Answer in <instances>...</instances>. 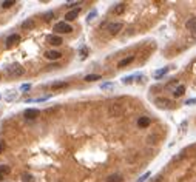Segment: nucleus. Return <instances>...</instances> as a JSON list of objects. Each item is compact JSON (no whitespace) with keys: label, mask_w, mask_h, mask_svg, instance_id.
<instances>
[{"label":"nucleus","mask_w":196,"mask_h":182,"mask_svg":"<svg viewBox=\"0 0 196 182\" xmlns=\"http://www.w3.org/2000/svg\"><path fill=\"white\" fill-rule=\"evenodd\" d=\"M54 31H56L57 34H70L73 31V26L68 22L62 20V22H57V23L54 25Z\"/></svg>","instance_id":"nucleus-1"},{"label":"nucleus","mask_w":196,"mask_h":182,"mask_svg":"<svg viewBox=\"0 0 196 182\" xmlns=\"http://www.w3.org/2000/svg\"><path fill=\"white\" fill-rule=\"evenodd\" d=\"M125 8H127V5H125L124 2H121V3L114 5V8H113V13H114V14H122V13L125 11Z\"/></svg>","instance_id":"nucleus-14"},{"label":"nucleus","mask_w":196,"mask_h":182,"mask_svg":"<svg viewBox=\"0 0 196 182\" xmlns=\"http://www.w3.org/2000/svg\"><path fill=\"white\" fill-rule=\"evenodd\" d=\"M3 150H5V142H3V141H0V153H2Z\"/></svg>","instance_id":"nucleus-35"},{"label":"nucleus","mask_w":196,"mask_h":182,"mask_svg":"<svg viewBox=\"0 0 196 182\" xmlns=\"http://www.w3.org/2000/svg\"><path fill=\"white\" fill-rule=\"evenodd\" d=\"M150 176H151V173H150V171H147V173H144L142 176H141V178H139V179H138L136 182H145L147 179H148V178H150Z\"/></svg>","instance_id":"nucleus-27"},{"label":"nucleus","mask_w":196,"mask_h":182,"mask_svg":"<svg viewBox=\"0 0 196 182\" xmlns=\"http://www.w3.org/2000/svg\"><path fill=\"white\" fill-rule=\"evenodd\" d=\"M150 124H151V120H150L148 116H142V117L138 119V127L139 128H147Z\"/></svg>","instance_id":"nucleus-9"},{"label":"nucleus","mask_w":196,"mask_h":182,"mask_svg":"<svg viewBox=\"0 0 196 182\" xmlns=\"http://www.w3.org/2000/svg\"><path fill=\"white\" fill-rule=\"evenodd\" d=\"M96 16H97V9H91V13H90L88 14V17H87V20H93V19L96 17Z\"/></svg>","instance_id":"nucleus-30"},{"label":"nucleus","mask_w":196,"mask_h":182,"mask_svg":"<svg viewBox=\"0 0 196 182\" xmlns=\"http://www.w3.org/2000/svg\"><path fill=\"white\" fill-rule=\"evenodd\" d=\"M22 181L23 182H34V178H33L31 174H28V173H23V174H22Z\"/></svg>","instance_id":"nucleus-23"},{"label":"nucleus","mask_w":196,"mask_h":182,"mask_svg":"<svg viewBox=\"0 0 196 182\" xmlns=\"http://www.w3.org/2000/svg\"><path fill=\"white\" fill-rule=\"evenodd\" d=\"M34 26H36V20L34 19H28V20L22 22V28L23 29H33Z\"/></svg>","instance_id":"nucleus-13"},{"label":"nucleus","mask_w":196,"mask_h":182,"mask_svg":"<svg viewBox=\"0 0 196 182\" xmlns=\"http://www.w3.org/2000/svg\"><path fill=\"white\" fill-rule=\"evenodd\" d=\"M45 57H46V59H50V60H57V59H60V57H62V54H60L59 51L50 50V51H46V53H45Z\"/></svg>","instance_id":"nucleus-11"},{"label":"nucleus","mask_w":196,"mask_h":182,"mask_svg":"<svg viewBox=\"0 0 196 182\" xmlns=\"http://www.w3.org/2000/svg\"><path fill=\"white\" fill-rule=\"evenodd\" d=\"M11 173V168H9V165H0V176L3 178L5 174H9Z\"/></svg>","instance_id":"nucleus-21"},{"label":"nucleus","mask_w":196,"mask_h":182,"mask_svg":"<svg viewBox=\"0 0 196 182\" xmlns=\"http://www.w3.org/2000/svg\"><path fill=\"white\" fill-rule=\"evenodd\" d=\"M13 5H14V2H13V0H6V2H2V3H0V6H2V8H5V9L11 8Z\"/></svg>","instance_id":"nucleus-24"},{"label":"nucleus","mask_w":196,"mask_h":182,"mask_svg":"<svg viewBox=\"0 0 196 182\" xmlns=\"http://www.w3.org/2000/svg\"><path fill=\"white\" fill-rule=\"evenodd\" d=\"M87 54H88L87 46H82V48H80V59H82V60H84V59H87Z\"/></svg>","instance_id":"nucleus-28"},{"label":"nucleus","mask_w":196,"mask_h":182,"mask_svg":"<svg viewBox=\"0 0 196 182\" xmlns=\"http://www.w3.org/2000/svg\"><path fill=\"white\" fill-rule=\"evenodd\" d=\"M80 3H82V2H67V3H65V6H67V8H73V6L80 5Z\"/></svg>","instance_id":"nucleus-33"},{"label":"nucleus","mask_w":196,"mask_h":182,"mask_svg":"<svg viewBox=\"0 0 196 182\" xmlns=\"http://www.w3.org/2000/svg\"><path fill=\"white\" fill-rule=\"evenodd\" d=\"M122 111H124L122 105H119V104H113V105L108 108V114L114 117V116H121V114H122Z\"/></svg>","instance_id":"nucleus-4"},{"label":"nucleus","mask_w":196,"mask_h":182,"mask_svg":"<svg viewBox=\"0 0 196 182\" xmlns=\"http://www.w3.org/2000/svg\"><path fill=\"white\" fill-rule=\"evenodd\" d=\"M0 181H2V176H0Z\"/></svg>","instance_id":"nucleus-36"},{"label":"nucleus","mask_w":196,"mask_h":182,"mask_svg":"<svg viewBox=\"0 0 196 182\" xmlns=\"http://www.w3.org/2000/svg\"><path fill=\"white\" fill-rule=\"evenodd\" d=\"M184 93H185V87H184V85H178V87L175 88V91H173V96H175V97H181Z\"/></svg>","instance_id":"nucleus-17"},{"label":"nucleus","mask_w":196,"mask_h":182,"mask_svg":"<svg viewBox=\"0 0 196 182\" xmlns=\"http://www.w3.org/2000/svg\"><path fill=\"white\" fill-rule=\"evenodd\" d=\"M134 60V56H130V57H125V59H122L119 63H117V67L119 68H124V67H127V65H130L131 62Z\"/></svg>","instance_id":"nucleus-15"},{"label":"nucleus","mask_w":196,"mask_h":182,"mask_svg":"<svg viewBox=\"0 0 196 182\" xmlns=\"http://www.w3.org/2000/svg\"><path fill=\"white\" fill-rule=\"evenodd\" d=\"M107 182H124V178L121 174H111L107 178Z\"/></svg>","instance_id":"nucleus-19"},{"label":"nucleus","mask_w":196,"mask_h":182,"mask_svg":"<svg viewBox=\"0 0 196 182\" xmlns=\"http://www.w3.org/2000/svg\"><path fill=\"white\" fill-rule=\"evenodd\" d=\"M185 28H187L188 31H192V33H196V17L188 19L187 23H185Z\"/></svg>","instance_id":"nucleus-12"},{"label":"nucleus","mask_w":196,"mask_h":182,"mask_svg":"<svg viewBox=\"0 0 196 182\" xmlns=\"http://www.w3.org/2000/svg\"><path fill=\"white\" fill-rule=\"evenodd\" d=\"M68 87V82H54L51 85L53 90H59V88H67Z\"/></svg>","instance_id":"nucleus-20"},{"label":"nucleus","mask_w":196,"mask_h":182,"mask_svg":"<svg viewBox=\"0 0 196 182\" xmlns=\"http://www.w3.org/2000/svg\"><path fill=\"white\" fill-rule=\"evenodd\" d=\"M122 28H124V23H122V22H114V23H108V26H107L108 33H110L111 36H116V34H119Z\"/></svg>","instance_id":"nucleus-3"},{"label":"nucleus","mask_w":196,"mask_h":182,"mask_svg":"<svg viewBox=\"0 0 196 182\" xmlns=\"http://www.w3.org/2000/svg\"><path fill=\"white\" fill-rule=\"evenodd\" d=\"M53 17H54V13H53V11H50V13H46V14H45L43 20H45V22H50V20H51Z\"/></svg>","instance_id":"nucleus-32"},{"label":"nucleus","mask_w":196,"mask_h":182,"mask_svg":"<svg viewBox=\"0 0 196 182\" xmlns=\"http://www.w3.org/2000/svg\"><path fill=\"white\" fill-rule=\"evenodd\" d=\"M156 104L161 105V107H167V104H172L168 99H156Z\"/></svg>","instance_id":"nucleus-25"},{"label":"nucleus","mask_w":196,"mask_h":182,"mask_svg":"<svg viewBox=\"0 0 196 182\" xmlns=\"http://www.w3.org/2000/svg\"><path fill=\"white\" fill-rule=\"evenodd\" d=\"M101 90H102V91H110V90H114V83H111V82H107V83H102V85H101Z\"/></svg>","instance_id":"nucleus-22"},{"label":"nucleus","mask_w":196,"mask_h":182,"mask_svg":"<svg viewBox=\"0 0 196 182\" xmlns=\"http://www.w3.org/2000/svg\"><path fill=\"white\" fill-rule=\"evenodd\" d=\"M6 73L9 74L11 77H20L25 74V68L19 63H13V65H8L6 67Z\"/></svg>","instance_id":"nucleus-2"},{"label":"nucleus","mask_w":196,"mask_h":182,"mask_svg":"<svg viewBox=\"0 0 196 182\" xmlns=\"http://www.w3.org/2000/svg\"><path fill=\"white\" fill-rule=\"evenodd\" d=\"M79 13H80V8H74V9H71V11H68V13L65 14V22H71V20H74V19H77Z\"/></svg>","instance_id":"nucleus-5"},{"label":"nucleus","mask_w":196,"mask_h":182,"mask_svg":"<svg viewBox=\"0 0 196 182\" xmlns=\"http://www.w3.org/2000/svg\"><path fill=\"white\" fill-rule=\"evenodd\" d=\"M170 71V67H164V68H161V70H158V71H155V74H153V77L156 79V80H159V79H162L165 74Z\"/></svg>","instance_id":"nucleus-10"},{"label":"nucleus","mask_w":196,"mask_h":182,"mask_svg":"<svg viewBox=\"0 0 196 182\" xmlns=\"http://www.w3.org/2000/svg\"><path fill=\"white\" fill-rule=\"evenodd\" d=\"M31 90V83H23L22 87H20V91H23V93H26V91Z\"/></svg>","instance_id":"nucleus-31"},{"label":"nucleus","mask_w":196,"mask_h":182,"mask_svg":"<svg viewBox=\"0 0 196 182\" xmlns=\"http://www.w3.org/2000/svg\"><path fill=\"white\" fill-rule=\"evenodd\" d=\"M133 79H134V76H127V77L122 79V82H124L125 85H128V83H131V82H133Z\"/></svg>","instance_id":"nucleus-29"},{"label":"nucleus","mask_w":196,"mask_h":182,"mask_svg":"<svg viewBox=\"0 0 196 182\" xmlns=\"http://www.w3.org/2000/svg\"><path fill=\"white\" fill-rule=\"evenodd\" d=\"M23 114H25V117H26V119H36L40 113H39V110H37V108H28L25 113H23Z\"/></svg>","instance_id":"nucleus-7"},{"label":"nucleus","mask_w":196,"mask_h":182,"mask_svg":"<svg viewBox=\"0 0 196 182\" xmlns=\"http://www.w3.org/2000/svg\"><path fill=\"white\" fill-rule=\"evenodd\" d=\"M195 104H196V99H188L185 102V105H195Z\"/></svg>","instance_id":"nucleus-34"},{"label":"nucleus","mask_w":196,"mask_h":182,"mask_svg":"<svg viewBox=\"0 0 196 182\" xmlns=\"http://www.w3.org/2000/svg\"><path fill=\"white\" fill-rule=\"evenodd\" d=\"M50 99V96H43V97H37V99H30V100H26V104L28 102H43V100H48Z\"/></svg>","instance_id":"nucleus-26"},{"label":"nucleus","mask_w":196,"mask_h":182,"mask_svg":"<svg viewBox=\"0 0 196 182\" xmlns=\"http://www.w3.org/2000/svg\"><path fill=\"white\" fill-rule=\"evenodd\" d=\"M99 79H102L101 74H87V76L84 77V80H87V82H96V80H99Z\"/></svg>","instance_id":"nucleus-16"},{"label":"nucleus","mask_w":196,"mask_h":182,"mask_svg":"<svg viewBox=\"0 0 196 182\" xmlns=\"http://www.w3.org/2000/svg\"><path fill=\"white\" fill-rule=\"evenodd\" d=\"M17 97H19V93L11 91V93H8V94L5 96V100H6V102H13V100H16Z\"/></svg>","instance_id":"nucleus-18"},{"label":"nucleus","mask_w":196,"mask_h":182,"mask_svg":"<svg viewBox=\"0 0 196 182\" xmlns=\"http://www.w3.org/2000/svg\"><path fill=\"white\" fill-rule=\"evenodd\" d=\"M19 40H20V36H19V34H11V36H8L6 37V46L9 48V46L16 45Z\"/></svg>","instance_id":"nucleus-8"},{"label":"nucleus","mask_w":196,"mask_h":182,"mask_svg":"<svg viewBox=\"0 0 196 182\" xmlns=\"http://www.w3.org/2000/svg\"><path fill=\"white\" fill-rule=\"evenodd\" d=\"M46 40H48V43H51V45H54V46H59V45H62V37L60 36H48L46 37Z\"/></svg>","instance_id":"nucleus-6"}]
</instances>
